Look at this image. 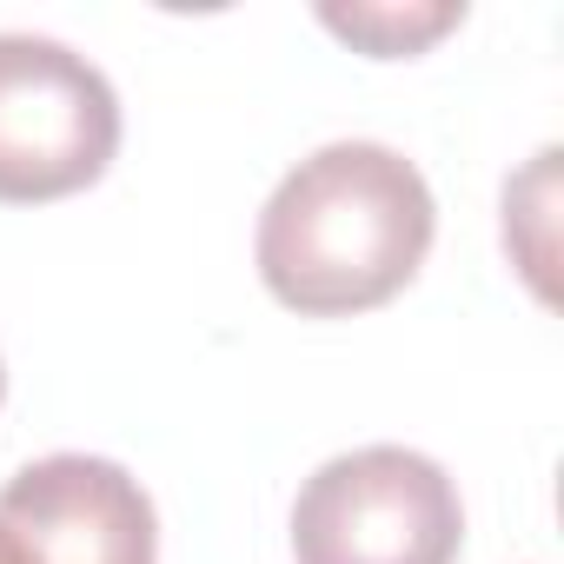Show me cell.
<instances>
[{
    "label": "cell",
    "mask_w": 564,
    "mask_h": 564,
    "mask_svg": "<svg viewBox=\"0 0 564 564\" xmlns=\"http://www.w3.org/2000/svg\"><path fill=\"white\" fill-rule=\"evenodd\" d=\"M0 392H8V366H0Z\"/></svg>",
    "instance_id": "cell-7"
},
{
    "label": "cell",
    "mask_w": 564,
    "mask_h": 564,
    "mask_svg": "<svg viewBox=\"0 0 564 564\" xmlns=\"http://www.w3.org/2000/svg\"><path fill=\"white\" fill-rule=\"evenodd\" d=\"M120 153L113 80L47 34H0V206L94 186Z\"/></svg>",
    "instance_id": "cell-3"
},
{
    "label": "cell",
    "mask_w": 564,
    "mask_h": 564,
    "mask_svg": "<svg viewBox=\"0 0 564 564\" xmlns=\"http://www.w3.org/2000/svg\"><path fill=\"white\" fill-rule=\"evenodd\" d=\"M333 34H346L352 47H366V54H379V61H399V54H419L425 41H438L445 28H458L465 21V8H326L319 14Z\"/></svg>",
    "instance_id": "cell-5"
},
{
    "label": "cell",
    "mask_w": 564,
    "mask_h": 564,
    "mask_svg": "<svg viewBox=\"0 0 564 564\" xmlns=\"http://www.w3.org/2000/svg\"><path fill=\"white\" fill-rule=\"evenodd\" d=\"M465 505L438 458L412 445H359L326 458L293 498L300 564H452Z\"/></svg>",
    "instance_id": "cell-2"
},
{
    "label": "cell",
    "mask_w": 564,
    "mask_h": 564,
    "mask_svg": "<svg viewBox=\"0 0 564 564\" xmlns=\"http://www.w3.org/2000/svg\"><path fill=\"white\" fill-rule=\"evenodd\" d=\"M0 564H28V551L14 544V531H8V524H0Z\"/></svg>",
    "instance_id": "cell-6"
},
{
    "label": "cell",
    "mask_w": 564,
    "mask_h": 564,
    "mask_svg": "<svg viewBox=\"0 0 564 564\" xmlns=\"http://www.w3.org/2000/svg\"><path fill=\"white\" fill-rule=\"evenodd\" d=\"M0 524L28 564H160V524L140 478L94 452H54L0 485Z\"/></svg>",
    "instance_id": "cell-4"
},
{
    "label": "cell",
    "mask_w": 564,
    "mask_h": 564,
    "mask_svg": "<svg viewBox=\"0 0 564 564\" xmlns=\"http://www.w3.org/2000/svg\"><path fill=\"white\" fill-rule=\"evenodd\" d=\"M432 186L399 147L333 140L272 186L252 259L265 293L286 313L346 319L412 286V272L432 252Z\"/></svg>",
    "instance_id": "cell-1"
}]
</instances>
